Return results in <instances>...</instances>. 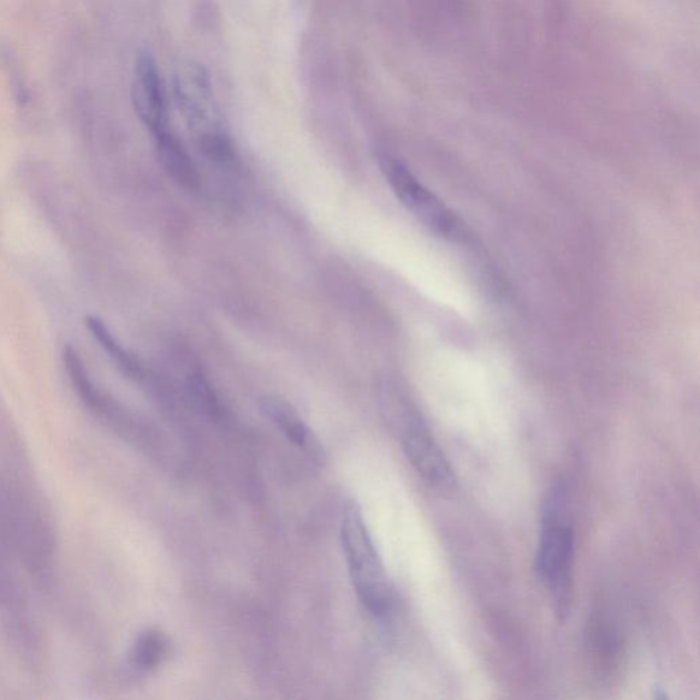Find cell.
Returning <instances> with one entry per match:
<instances>
[{"mask_svg":"<svg viewBox=\"0 0 700 700\" xmlns=\"http://www.w3.org/2000/svg\"><path fill=\"white\" fill-rule=\"evenodd\" d=\"M568 491L563 480H557L546 496L542 507V530L539 539L536 569L549 587L556 612L567 616L572 601V567L574 531L568 521Z\"/></svg>","mask_w":700,"mask_h":700,"instance_id":"1","label":"cell"},{"mask_svg":"<svg viewBox=\"0 0 700 700\" xmlns=\"http://www.w3.org/2000/svg\"><path fill=\"white\" fill-rule=\"evenodd\" d=\"M378 163L397 199L424 227L444 239L460 240L464 236V224L460 218L429 191L402 160L388 151H379Z\"/></svg>","mask_w":700,"mask_h":700,"instance_id":"3","label":"cell"},{"mask_svg":"<svg viewBox=\"0 0 700 700\" xmlns=\"http://www.w3.org/2000/svg\"><path fill=\"white\" fill-rule=\"evenodd\" d=\"M187 390L189 399L193 402V406L199 409L201 413L216 417L219 412V402L216 393L211 388V384L204 376L201 373H192L189 376L187 382Z\"/></svg>","mask_w":700,"mask_h":700,"instance_id":"11","label":"cell"},{"mask_svg":"<svg viewBox=\"0 0 700 700\" xmlns=\"http://www.w3.org/2000/svg\"><path fill=\"white\" fill-rule=\"evenodd\" d=\"M86 322L89 331H91L92 336L97 338L98 342L102 343L106 352L116 360V363L120 366L128 376L140 378L141 367L138 363V360H136L133 356L117 341V338L112 336L111 331L107 328L102 320L94 317H88Z\"/></svg>","mask_w":700,"mask_h":700,"instance_id":"10","label":"cell"},{"mask_svg":"<svg viewBox=\"0 0 700 700\" xmlns=\"http://www.w3.org/2000/svg\"><path fill=\"white\" fill-rule=\"evenodd\" d=\"M397 434L401 438L403 453L427 483L443 491L454 488L452 467L420 413L401 426Z\"/></svg>","mask_w":700,"mask_h":700,"instance_id":"4","label":"cell"},{"mask_svg":"<svg viewBox=\"0 0 700 700\" xmlns=\"http://www.w3.org/2000/svg\"><path fill=\"white\" fill-rule=\"evenodd\" d=\"M259 407L264 417L272 421L296 447L311 453L319 452L310 429L288 402L276 397H264L260 400Z\"/></svg>","mask_w":700,"mask_h":700,"instance_id":"8","label":"cell"},{"mask_svg":"<svg viewBox=\"0 0 700 700\" xmlns=\"http://www.w3.org/2000/svg\"><path fill=\"white\" fill-rule=\"evenodd\" d=\"M132 100L136 114L152 136L170 130L162 77H160L156 58L150 52H141L136 61Z\"/></svg>","mask_w":700,"mask_h":700,"instance_id":"5","label":"cell"},{"mask_svg":"<svg viewBox=\"0 0 700 700\" xmlns=\"http://www.w3.org/2000/svg\"><path fill=\"white\" fill-rule=\"evenodd\" d=\"M159 163L162 164L166 174L173 180L178 187L187 191H196L200 187V176L198 168L186 148L178 141L176 136L168 132L153 136Z\"/></svg>","mask_w":700,"mask_h":700,"instance_id":"7","label":"cell"},{"mask_svg":"<svg viewBox=\"0 0 700 700\" xmlns=\"http://www.w3.org/2000/svg\"><path fill=\"white\" fill-rule=\"evenodd\" d=\"M341 539L360 602L372 614H388L393 608V589L358 503H349L343 512Z\"/></svg>","mask_w":700,"mask_h":700,"instance_id":"2","label":"cell"},{"mask_svg":"<svg viewBox=\"0 0 700 700\" xmlns=\"http://www.w3.org/2000/svg\"><path fill=\"white\" fill-rule=\"evenodd\" d=\"M586 648L591 666L594 667L599 678H612L616 670L620 668L622 650H624L621 633L612 622L603 617H596L587 631Z\"/></svg>","mask_w":700,"mask_h":700,"instance_id":"6","label":"cell"},{"mask_svg":"<svg viewBox=\"0 0 700 700\" xmlns=\"http://www.w3.org/2000/svg\"><path fill=\"white\" fill-rule=\"evenodd\" d=\"M169 651V640L158 630L139 634L130 650V666L141 673H150L163 662Z\"/></svg>","mask_w":700,"mask_h":700,"instance_id":"9","label":"cell"},{"mask_svg":"<svg viewBox=\"0 0 700 700\" xmlns=\"http://www.w3.org/2000/svg\"><path fill=\"white\" fill-rule=\"evenodd\" d=\"M2 57L6 68H8L9 70L10 86L14 89L17 100H20V102L23 104L28 100V88L26 86V82H23L21 70L20 68H18L14 57H11L10 51L6 53L2 52Z\"/></svg>","mask_w":700,"mask_h":700,"instance_id":"12","label":"cell"}]
</instances>
